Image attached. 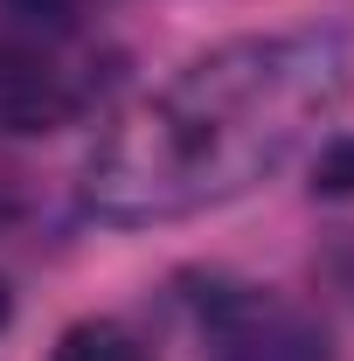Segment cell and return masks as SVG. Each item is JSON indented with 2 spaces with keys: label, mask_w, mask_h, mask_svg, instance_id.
Returning a JSON list of instances; mask_svg holds the SVG:
<instances>
[{
  "label": "cell",
  "mask_w": 354,
  "mask_h": 361,
  "mask_svg": "<svg viewBox=\"0 0 354 361\" xmlns=\"http://www.w3.org/2000/svg\"><path fill=\"white\" fill-rule=\"evenodd\" d=\"M354 84V49L334 28L236 35L181 63L160 90L111 118L84 160L97 223H181L271 180Z\"/></svg>",
  "instance_id": "obj_1"
},
{
  "label": "cell",
  "mask_w": 354,
  "mask_h": 361,
  "mask_svg": "<svg viewBox=\"0 0 354 361\" xmlns=\"http://www.w3.org/2000/svg\"><path fill=\"white\" fill-rule=\"evenodd\" d=\"M111 90V49L84 35V21H28L0 14V139L56 133L97 111Z\"/></svg>",
  "instance_id": "obj_2"
},
{
  "label": "cell",
  "mask_w": 354,
  "mask_h": 361,
  "mask_svg": "<svg viewBox=\"0 0 354 361\" xmlns=\"http://www.w3.org/2000/svg\"><path fill=\"white\" fill-rule=\"evenodd\" d=\"M195 319H202V361H334L319 319L271 285L216 278L202 285Z\"/></svg>",
  "instance_id": "obj_3"
},
{
  "label": "cell",
  "mask_w": 354,
  "mask_h": 361,
  "mask_svg": "<svg viewBox=\"0 0 354 361\" xmlns=\"http://www.w3.org/2000/svg\"><path fill=\"white\" fill-rule=\"evenodd\" d=\"M49 361H146V348H139L118 319H77V326L56 341Z\"/></svg>",
  "instance_id": "obj_4"
},
{
  "label": "cell",
  "mask_w": 354,
  "mask_h": 361,
  "mask_svg": "<svg viewBox=\"0 0 354 361\" xmlns=\"http://www.w3.org/2000/svg\"><path fill=\"white\" fill-rule=\"evenodd\" d=\"M90 0H0V14H28V21H84Z\"/></svg>",
  "instance_id": "obj_5"
},
{
  "label": "cell",
  "mask_w": 354,
  "mask_h": 361,
  "mask_svg": "<svg viewBox=\"0 0 354 361\" xmlns=\"http://www.w3.org/2000/svg\"><path fill=\"white\" fill-rule=\"evenodd\" d=\"M319 188H326V195H348V188H354V139L319 160Z\"/></svg>",
  "instance_id": "obj_6"
},
{
  "label": "cell",
  "mask_w": 354,
  "mask_h": 361,
  "mask_svg": "<svg viewBox=\"0 0 354 361\" xmlns=\"http://www.w3.org/2000/svg\"><path fill=\"white\" fill-rule=\"evenodd\" d=\"M326 278H334V285H341V292L354 299V236H348V243H334V250H326Z\"/></svg>",
  "instance_id": "obj_7"
},
{
  "label": "cell",
  "mask_w": 354,
  "mask_h": 361,
  "mask_svg": "<svg viewBox=\"0 0 354 361\" xmlns=\"http://www.w3.org/2000/svg\"><path fill=\"white\" fill-rule=\"evenodd\" d=\"M0 326H7V285H0Z\"/></svg>",
  "instance_id": "obj_8"
}]
</instances>
